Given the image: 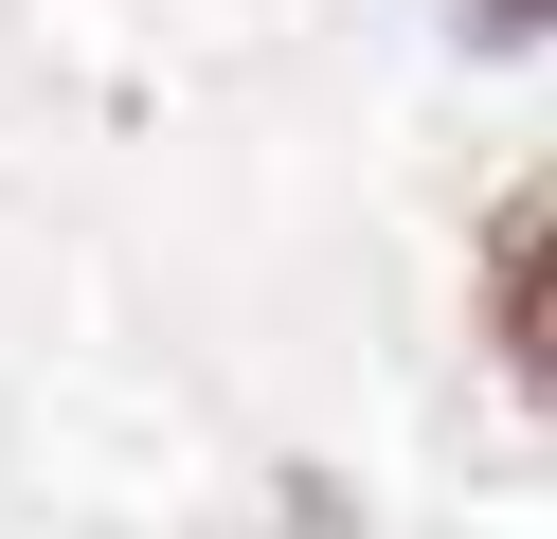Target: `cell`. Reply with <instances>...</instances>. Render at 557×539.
I'll use <instances>...</instances> for the list:
<instances>
[{
    "instance_id": "cell-1",
    "label": "cell",
    "mask_w": 557,
    "mask_h": 539,
    "mask_svg": "<svg viewBox=\"0 0 557 539\" xmlns=\"http://www.w3.org/2000/svg\"><path fill=\"white\" fill-rule=\"evenodd\" d=\"M485 342L557 395V180H521V198L485 216Z\"/></svg>"
},
{
    "instance_id": "cell-2",
    "label": "cell",
    "mask_w": 557,
    "mask_h": 539,
    "mask_svg": "<svg viewBox=\"0 0 557 539\" xmlns=\"http://www.w3.org/2000/svg\"><path fill=\"white\" fill-rule=\"evenodd\" d=\"M449 36L468 54H521V36H557V0H449Z\"/></svg>"
}]
</instances>
